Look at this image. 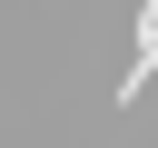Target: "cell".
<instances>
[{
	"mask_svg": "<svg viewBox=\"0 0 158 148\" xmlns=\"http://www.w3.org/2000/svg\"><path fill=\"white\" fill-rule=\"evenodd\" d=\"M138 39H148V49H158V0H138Z\"/></svg>",
	"mask_w": 158,
	"mask_h": 148,
	"instance_id": "1",
	"label": "cell"
}]
</instances>
